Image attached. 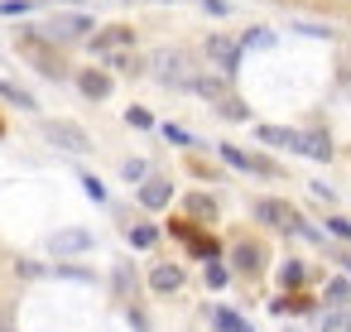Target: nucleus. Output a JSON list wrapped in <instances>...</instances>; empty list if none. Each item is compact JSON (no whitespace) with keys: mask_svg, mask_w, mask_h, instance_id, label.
Wrapping results in <instances>:
<instances>
[{"mask_svg":"<svg viewBox=\"0 0 351 332\" xmlns=\"http://www.w3.org/2000/svg\"><path fill=\"white\" fill-rule=\"evenodd\" d=\"M154 73H159V82L164 87H193V63H188V54H178V49H159L154 54Z\"/></svg>","mask_w":351,"mask_h":332,"instance_id":"f257e3e1","label":"nucleus"},{"mask_svg":"<svg viewBox=\"0 0 351 332\" xmlns=\"http://www.w3.org/2000/svg\"><path fill=\"white\" fill-rule=\"evenodd\" d=\"M20 54H25V58H29L44 78H63V73H68V68H63V58H58V54H53L39 34H20Z\"/></svg>","mask_w":351,"mask_h":332,"instance_id":"f03ea898","label":"nucleus"},{"mask_svg":"<svg viewBox=\"0 0 351 332\" xmlns=\"http://www.w3.org/2000/svg\"><path fill=\"white\" fill-rule=\"evenodd\" d=\"M207 58H212V68L221 73V78H231L236 73V63H241V44L236 39H226V34H207Z\"/></svg>","mask_w":351,"mask_h":332,"instance_id":"7ed1b4c3","label":"nucleus"},{"mask_svg":"<svg viewBox=\"0 0 351 332\" xmlns=\"http://www.w3.org/2000/svg\"><path fill=\"white\" fill-rule=\"evenodd\" d=\"M44 140H53L58 150H73V154L92 150L87 130H82V126H73V121H44Z\"/></svg>","mask_w":351,"mask_h":332,"instance_id":"20e7f679","label":"nucleus"},{"mask_svg":"<svg viewBox=\"0 0 351 332\" xmlns=\"http://www.w3.org/2000/svg\"><path fill=\"white\" fill-rule=\"evenodd\" d=\"M255 217H260L265 226H279V231H298V212H293L289 202H279V198H260V202H255Z\"/></svg>","mask_w":351,"mask_h":332,"instance_id":"39448f33","label":"nucleus"},{"mask_svg":"<svg viewBox=\"0 0 351 332\" xmlns=\"http://www.w3.org/2000/svg\"><path fill=\"white\" fill-rule=\"evenodd\" d=\"M221 159H226L231 169H245V174H274V164H269V159L245 154V150H236V145H221Z\"/></svg>","mask_w":351,"mask_h":332,"instance_id":"423d86ee","label":"nucleus"},{"mask_svg":"<svg viewBox=\"0 0 351 332\" xmlns=\"http://www.w3.org/2000/svg\"><path fill=\"white\" fill-rule=\"evenodd\" d=\"M87 29H92L87 15H58L49 25V39H87Z\"/></svg>","mask_w":351,"mask_h":332,"instance_id":"0eeeda50","label":"nucleus"},{"mask_svg":"<svg viewBox=\"0 0 351 332\" xmlns=\"http://www.w3.org/2000/svg\"><path fill=\"white\" fill-rule=\"evenodd\" d=\"M130 39H135V29L116 25V29H101V34H92V49H97V54H121V49H130Z\"/></svg>","mask_w":351,"mask_h":332,"instance_id":"6e6552de","label":"nucleus"},{"mask_svg":"<svg viewBox=\"0 0 351 332\" xmlns=\"http://www.w3.org/2000/svg\"><path fill=\"white\" fill-rule=\"evenodd\" d=\"M77 87H82V97H92V102H106V97H111V73H101V68H82Z\"/></svg>","mask_w":351,"mask_h":332,"instance_id":"1a4fd4ad","label":"nucleus"},{"mask_svg":"<svg viewBox=\"0 0 351 332\" xmlns=\"http://www.w3.org/2000/svg\"><path fill=\"white\" fill-rule=\"evenodd\" d=\"M87 246H92V231H82V226L58 231V236L49 241V250H53V255H77V250H87Z\"/></svg>","mask_w":351,"mask_h":332,"instance_id":"9d476101","label":"nucleus"},{"mask_svg":"<svg viewBox=\"0 0 351 332\" xmlns=\"http://www.w3.org/2000/svg\"><path fill=\"white\" fill-rule=\"evenodd\" d=\"M260 260H265V250H260L255 241H236V246H231V265H236L241 274H255Z\"/></svg>","mask_w":351,"mask_h":332,"instance_id":"9b49d317","label":"nucleus"},{"mask_svg":"<svg viewBox=\"0 0 351 332\" xmlns=\"http://www.w3.org/2000/svg\"><path fill=\"white\" fill-rule=\"evenodd\" d=\"M193 92H197V97H207V102H217V106H221V102L231 97V92H226V78H221V73H202V78H193Z\"/></svg>","mask_w":351,"mask_h":332,"instance_id":"f8f14e48","label":"nucleus"},{"mask_svg":"<svg viewBox=\"0 0 351 332\" xmlns=\"http://www.w3.org/2000/svg\"><path fill=\"white\" fill-rule=\"evenodd\" d=\"M255 135H260V145H274V150H298V130H284V126H260Z\"/></svg>","mask_w":351,"mask_h":332,"instance_id":"ddd939ff","label":"nucleus"},{"mask_svg":"<svg viewBox=\"0 0 351 332\" xmlns=\"http://www.w3.org/2000/svg\"><path fill=\"white\" fill-rule=\"evenodd\" d=\"M140 202H145V207H169V202H173V183H164V178H149V183L140 188Z\"/></svg>","mask_w":351,"mask_h":332,"instance_id":"4468645a","label":"nucleus"},{"mask_svg":"<svg viewBox=\"0 0 351 332\" xmlns=\"http://www.w3.org/2000/svg\"><path fill=\"white\" fill-rule=\"evenodd\" d=\"M149 284H154L159 294H173V289H183V270H178V265H154V270H149Z\"/></svg>","mask_w":351,"mask_h":332,"instance_id":"2eb2a0df","label":"nucleus"},{"mask_svg":"<svg viewBox=\"0 0 351 332\" xmlns=\"http://www.w3.org/2000/svg\"><path fill=\"white\" fill-rule=\"evenodd\" d=\"M298 150H303V154H313V159H332V140H327L322 130H313V135H298Z\"/></svg>","mask_w":351,"mask_h":332,"instance_id":"dca6fc26","label":"nucleus"},{"mask_svg":"<svg viewBox=\"0 0 351 332\" xmlns=\"http://www.w3.org/2000/svg\"><path fill=\"white\" fill-rule=\"evenodd\" d=\"M0 102H10V106H20V111H34V97H29L25 87H15V82H0Z\"/></svg>","mask_w":351,"mask_h":332,"instance_id":"f3484780","label":"nucleus"},{"mask_svg":"<svg viewBox=\"0 0 351 332\" xmlns=\"http://www.w3.org/2000/svg\"><path fill=\"white\" fill-rule=\"evenodd\" d=\"M188 212L202 217V222H217V202H212L207 193H193V198H188Z\"/></svg>","mask_w":351,"mask_h":332,"instance_id":"a211bd4d","label":"nucleus"},{"mask_svg":"<svg viewBox=\"0 0 351 332\" xmlns=\"http://www.w3.org/2000/svg\"><path fill=\"white\" fill-rule=\"evenodd\" d=\"M327 303H337V308L351 303V284H346V279H332V284H327Z\"/></svg>","mask_w":351,"mask_h":332,"instance_id":"6ab92c4d","label":"nucleus"},{"mask_svg":"<svg viewBox=\"0 0 351 332\" xmlns=\"http://www.w3.org/2000/svg\"><path fill=\"white\" fill-rule=\"evenodd\" d=\"M111 68H116V73H140V58L121 49V54H111Z\"/></svg>","mask_w":351,"mask_h":332,"instance_id":"aec40b11","label":"nucleus"},{"mask_svg":"<svg viewBox=\"0 0 351 332\" xmlns=\"http://www.w3.org/2000/svg\"><path fill=\"white\" fill-rule=\"evenodd\" d=\"M217 111H221L226 121H245V116H250V111H245V102H236V97H226V102H221Z\"/></svg>","mask_w":351,"mask_h":332,"instance_id":"412c9836","label":"nucleus"},{"mask_svg":"<svg viewBox=\"0 0 351 332\" xmlns=\"http://www.w3.org/2000/svg\"><path fill=\"white\" fill-rule=\"evenodd\" d=\"M217 327H221V332H250V327H245L236 313H226V308H217Z\"/></svg>","mask_w":351,"mask_h":332,"instance_id":"4be33fe9","label":"nucleus"},{"mask_svg":"<svg viewBox=\"0 0 351 332\" xmlns=\"http://www.w3.org/2000/svg\"><path fill=\"white\" fill-rule=\"evenodd\" d=\"M154 241H159V231H154V226H135V231H130V246H140V250H145V246H154Z\"/></svg>","mask_w":351,"mask_h":332,"instance_id":"5701e85b","label":"nucleus"},{"mask_svg":"<svg viewBox=\"0 0 351 332\" xmlns=\"http://www.w3.org/2000/svg\"><path fill=\"white\" fill-rule=\"evenodd\" d=\"M226 279H231V270H226V265H217V260H207V284H212V289H221Z\"/></svg>","mask_w":351,"mask_h":332,"instance_id":"b1692460","label":"nucleus"},{"mask_svg":"<svg viewBox=\"0 0 351 332\" xmlns=\"http://www.w3.org/2000/svg\"><path fill=\"white\" fill-rule=\"evenodd\" d=\"M125 121H130V126H140V130H149V126H154V116H149L145 106H130V111H125Z\"/></svg>","mask_w":351,"mask_h":332,"instance_id":"393cba45","label":"nucleus"},{"mask_svg":"<svg viewBox=\"0 0 351 332\" xmlns=\"http://www.w3.org/2000/svg\"><path fill=\"white\" fill-rule=\"evenodd\" d=\"M327 231L341 236V241H351V222H346V217H327Z\"/></svg>","mask_w":351,"mask_h":332,"instance_id":"a878e982","label":"nucleus"},{"mask_svg":"<svg viewBox=\"0 0 351 332\" xmlns=\"http://www.w3.org/2000/svg\"><path fill=\"white\" fill-rule=\"evenodd\" d=\"M322 332H351V318H346V313H332V318L322 322Z\"/></svg>","mask_w":351,"mask_h":332,"instance_id":"bb28decb","label":"nucleus"},{"mask_svg":"<svg viewBox=\"0 0 351 332\" xmlns=\"http://www.w3.org/2000/svg\"><path fill=\"white\" fill-rule=\"evenodd\" d=\"M82 188H87V198H97V202H106V188H101V178H92V174H87V178H82Z\"/></svg>","mask_w":351,"mask_h":332,"instance_id":"cd10ccee","label":"nucleus"},{"mask_svg":"<svg viewBox=\"0 0 351 332\" xmlns=\"http://www.w3.org/2000/svg\"><path fill=\"white\" fill-rule=\"evenodd\" d=\"M164 135H169L173 145H193V140H188V130H178V126H164Z\"/></svg>","mask_w":351,"mask_h":332,"instance_id":"c85d7f7f","label":"nucleus"},{"mask_svg":"<svg viewBox=\"0 0 351 332\" xmlns=\"http://www.w3.org/2000/svg\"><path fill=\"white\" fill-rule=\"evenodd\" d=\"M125 178H145V164L140 159H125Z\"/></svg>","mask_w":351,"mask_h":332,"instance_id":"c756f323","label":"nucleus"},{"mask_svg":"<svg viewBox=\"0 0 351 332\" xmlns=\"http://www.w3.org/2000/svg\"><path fill=\"white\" fill-rule=\"evenodd\" d=\"M303 279V265H284V284H298Z\"/></svg>","mask_w":351,"mask_h":332,"instance_id":"7c9ffc66","label":"nucleus"},{"mask_svg":"<svg viewBox=\"0 0 351 332\" xmlns=\"http://www.w3.org/2000/svg\"><path fill=\"white\" fill-rule=\"evenodd\" d=\"M68 5H77V0H68Z\"/></svg>","mask_w":351,"mask_h":332,"instance_id":"2f4dec72","label":"nucleus"},{"mask_svg":"<svg viewBox=\"0 0 351 332\" xmlns=\"http://www.w3.org/2000/svg\"><path fill=\"white\" fill-rule=\"evenodd\" d=\"M346 265H351V260H346Z\"/></svg>","mask_w":351,"mask_h":332,"instance_id":"473e14b6","label":"nucleus"}]
</instances>
